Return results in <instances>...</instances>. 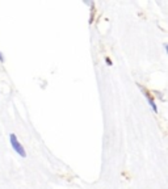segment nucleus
Wrapping results in <instances>:
<instances>
[{"label":"nucleus","instance_id":"obj_1","mask_svg":"<svg viewBox=\"0 0 168 189\" xmlns=\"http://www.w3.org/2000/svg\"><path fill=\"white\" fill-rule=\"evenodd\" d=\"M9 142H11V146L13 147V150L20 155V156H21V158H26V152H25V150H24L22 144L18 142L16 134L12 133L11 135H9Z\"/></svg>","mask_w":168,"mask_h":189},{"label":"nucleus","instance_id":"obj_2","mask_svg":"<svg viewBox=\"0 0 168 189\" xmlns=\"http://www.w3.org/2000/svg\"><path fill=\"white\" fill-rule=\"evenodd\" d=\"M138 87L141 88V91L143 92V95H145V97H146V100L149 101V104L151 105V108H152V112L154 113H158V108H156V104H155V101H154V99H152V96H151V93L149 91H147L146 88H143V87L141 85V84H138Z\"/></svg>","mask_w":168,"mask_h":189},{"label":"nucleus","instance_id":"obj_3","mask_svg":"<svg viewBox=\"0 0 168 189\" xmlns=\"http://www.w3.org/2000/svg\"><path fill=\"white\" fill-rule=\"evenodd\" d=\"M105 61H106V65H108V66H112V61H110V58H109V57H106V58H105Z\"/></svg>","mask_w":168,"mask_h":189},{"label":"nucleus","instance_id":"obj_4","mask_svg":"<svg viewBox=\"0 0 168 189\" xmlns=\"http://www.w3.org/2000/svg\"><path fill=\"white\" fill-rule=\"evenodd\" d=\"M3 62H4V57L2 54V51H0V63H3Z\"/></svg>","mask_w":168,"mask_h":189}]
</instances>
